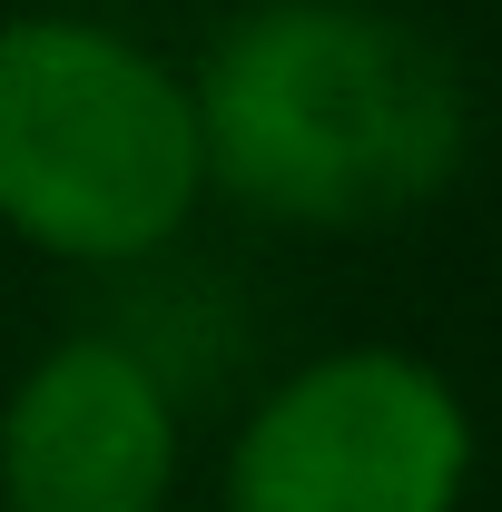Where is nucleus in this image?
Listing matches in <instances>:
<instances>
[{
    "label": "nucleus",
    "mask_w": 502,
    "mask_h": 512,
    "mask_svg": "<svg viewBox=\"0 0 502 512\" xmlns=\"http://www.w3.org/2000/svg\"><path fill=\"white\" fill-rule=\"evenodd\" d=\"M207 188L296 237L424 217L473 148L463 60L384 0H256L188 69Z\"/></svg>",
    "instance_id": "1"
},
{
    "label": "nucleus",
    "mask_w": 502,
    "mask_h": 512,
    "mask_svg": "<svg viewBox=\"0 0 502 512\" xmlns=\"http://www.w3.org/2000/svg\"><path fill=\"white\" fill-rule=\"evenodd\" d=\"M207 207L197 89L79 10L0 20V227L60 266H138Z\"/></svg>",
    "instance_id": "2"
},
{
    "label": "nucleus",
    "mask_w": 502,
    "mask_h": 512,
    "mask_svg": "<svg viewBox=\"0 0 502 512\" xmlns=\"http://www.w3.org/2000/svg\"><path fill=\"white\" fill-rule=\"evenodd\" d=\"M473 404L414 345H335L256 394L217 512H463Z\"/></svg>",
    "instance_id": "3"
},
{
    "label": "nucleus",
    "mask_w": 502,
    "mask_h": 512,
    "mask_svg": "<svg viewBox=\"0 0 502 512\" xmlns=\"http://www.w3.org/2000/svg\"><path fill=\"white\" fill-rule=\"evenodd\" d=\"M188 424L128 335H60L0 404V512H168Z\"/></svg>",
    "instance_id": "4"
}]
</instances>
